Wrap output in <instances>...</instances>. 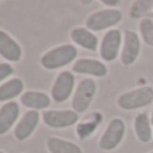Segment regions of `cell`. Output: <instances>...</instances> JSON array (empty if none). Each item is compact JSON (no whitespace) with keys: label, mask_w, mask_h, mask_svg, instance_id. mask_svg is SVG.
<instances>
[{"label":"cell","mask_w":153,"mask_h":153,"mask_svg":"<svg viewBox=\"0 0 153 153\" xmlns=\"http://www.w3.org/2000/svg\"><path fill=\"white\" fill-rule=\"evenodd\" d=\"M153 102V87L143 86L122 93L117 100V103L124 110H137L149 106Z\"/></svg>","instance_id":"cell-1"},{"label":"cell","mask_w":153,"mask_h":153,"mask_svg":"<svg viewBox=\"0 0 153 153\" xmlns=\"http://www.w3.org/2000/svg\"><path fill=\"white\" fill-rule=\"evenodd\" d=\"M76 48L71 45H62L47 51L40 59V63L47 70H56L67 66L76 58Z\"/></svg>","instance_id":"cell-2"},{"label":"cell","mask_w":153,"mask_h":153,"mask_svg":"<svg viewBox=\"0 0 153 153\" xmlns=\"http://www.w3.org/2000/svg\"><path fill=\"white\" fill-rule=\"evenodd\" d=\"M122 20V12L117 8H106L91 13L86 19V28L91 32L103 31L106 28L117 26Z\"/></svg>","instance_id":"cell-3"},{"label":"cell","mask_w":153,"mask_h":153,"mask_svg":"<svg viewBox=\"0 0 153 153\" xmlns=\"http://www.w3.org/2000/svg\"><path fill=\"white\" fill-rule=\"evenodd\" d=\"M125 130H126V126H125L124 120L113 118L109 122L103 134L101 136L100 143H98L100 148L102 151H113V149H116L124 140Z\"/></svg>","instance_id":"cell-4"},{"label":"cell","mask_w":153,"mask_h":153,"mask_svg":"<svg viewBox=\"0 0 153 153\" xmlns=\"http://www.w3.org/2000/svg\"><path fill=\"white\" fill-rule=\"evenodd\" d=\"M97 91V85L93 79L90 78H85L79 82V85L76 86V90L74 93V97H73V110L75 113H83L89 109L90 103H91L93 98L95 95Z\"/></svg>","instance_id":"cell-5"},{"label":"cell","mask_w":153,"mask_h":153,"mask_svg":"<svg viewBox=\"0 0 153 153\" xmlns=\"http://www.w3.org/2000/svg\"><path fill=\"white\" fill-rule=\"evenodd\" d=\"M124 40L122 34L120 30H109L102 38V42L100 46V55L103 61L113 62L117 58L121 48V43Z\"/></svg>","instance_id":"cell-6"},{"label":"cell","mask_w":153,"mask_h":153,"mask_svg":"<svg viewBox=\"0 0 153 153\" xmlns=\"http://www.w3.org/2000/svg\"><path fill=\"white\" fill-rule=\"evenodd\" d=\"M141 51V39L137 32L126 30L124 34V45L121 50V63L124 66H130L137 61Z\"/></svg>","instance_id":"cell-7"},{"label":"cell","mask_w":153,"mask_h":153,"mask_svg":"<svg viewBox=\"0 0 153 153\" xmlns=\"http://www.w3.org/2000/svg\"><path fill=\"white\" fill-rule=\"evenodd\" d=\"M42 120L47 126L63 129L78 122V113L74 110H47L42 114Z\"/></svg>","instance_id":"cell-8"},{"label":"cell","mask_w":153,"mask_h":153,"mask_svg":"<svg viewBox=\"0 0 153 153\" xmlns=\"http://www.w3.org/2000/svg\"><path fill=\"white\" fill-rule=\"evenodd\" d=\"M75 85V76L71 71H62L56 76L51 89V97L55 102H65L70 98Z\"/></svg>","instance_id":"cell-9"},{"label":"cell","mask_w":153,"mask_h":153,"mask_svg":"<svg viewBox=\"0 0 153 153\" xmlns=\"http://www.w3.org/2000/svg\"><path fill=\"white\" fill-rule=\"evenodd\" d=\"M39 120H40V116L36 110H28L26 114H23V117L16 124L15 130H13V136H15L16 140L18 141L27 140L34 133Z\"/></svg>","instance_id":"cell-10"},{"label":"cell","mask_w":153,"mask_h":153,"mask_svg":"<svg viewBox=\"0 0 153 153\" xmlns=\"http://www.w3.org/2000/svg\"><path fill=\"white\" fill-rule=\"evenodd\" d=\"M73 71L78 74H87L102 78L108 74V67L102 62L91 58H82L73 65Z\"/></svg>","instance_id":"cell-11"},{"label":"cell","mask_w":153,"mask_h":153,"mask_svg":"<svg viewBox=\"0 0 153 153\" xmlns=\"http://www.w3.org/2000/svg\"><path fill=\"white\" fill-rule=\"evenodd\" d=\"M0 55L10 62H18L22 58V47L11 35L0 30Z\"/></svg>","instance_id":"cell-12"},{"label":"cell","mask_w":153,"mask_h":153,"mask_svg":"<svg viewBox=\"0 0 153 153\" xmlns=\"http://www.w3.org/2000/svg\"><path fill=\"white\" fill-rule=\"evenodd\" d=\"M20 108L18 102H7L0 109V136L5 134L19 118Z\"/></svg>","instance_id":"cell-13"},{"label":"cell","mask_w":153,"mask_h":153,"mask_svg":"<svg viewBox=\"0 0 153 153\" xmlns=\"http://www.w3.org/2000/svg\"><path fill=\"white\" fill-rule=\"evenodd\" d=\"M134 133L138 141L143 144H148L153 138V128L151 122V117L148 113H140L134 117Z\"/></svg>","instance_id":"cell-14"},{"label":"cell","mask_w":153,"mask_h":153,"mask_svg":"<svg viewBox=\"0 0 153 153\" xmlns=\"http://www.w3.org/2000/svg\"><path fill=\"white\" fill-rule=\"evenodd\" d=\"M70 38L78 46L86 48L89 51H95L98 47V38L90 30L83 27H76L70 32Z\"/></svg>","instance_id":"cell-15"},{"label":"cell","mask_w":153,"mask_h":153,"mask_svg":"<svg viewBox=\"0 0 153 153\" xmlns=\"http://www.w3.org/2000/svg\"><path fill=\"white\" fill-rule=\"evenodd\" d=\"M20 102L31 110H43L50 106V97L42 91H26L22 94Z\"/></svg>","instance_id":"cell-16"},{"label":"cell","mask_w":153,"mask_h":153,"mask_svg":"<svg viewBox=\"0 0 153 153\" xmlns=\"http://www.w3.org/2000/svg\"><path fill=\"white\" fill-rule=\"evenodd\" d=\"M24 83L20 78H12L0 86V102H11L15 97L23 93Z\"/></svg>","instance_id":"cell-17"},{"label":"cell","mask_w":153,"mask_h":153,"mask_svg":"<svg viewBox=\"0 0 153 153\" xmlns=\"http://www.w3.org/2000/svg\"><path fill=\"white\" fill-rule=\"evenodd\" d=\"M47 149L50 153H82V149L76 144L56 137L47 140Z\"/></svg>","instance_id":"cell-18"},{"label":"cell","mask_w":153,"mask_h":153,"mask_svg":"<svg viewBox=\"0 0 153 153\" xmlns=\"http://www.w3.org/2000/svg\"><path fill=\"white\" fill-rule=\"evenodd\" d=\"M153 12V0H137L130 7V18L145 19Z\"/></svg>","instance_id":"cell-19"},{"label":"cell","mask_w":153,"mask_h":153,"mask_svg":"<svg viewBox=\"0 0 153 153\" xmlns=\"http://www.w3.org/2000/svg\"><path fill=\"white\" fill-rule=\"evenodd\" d=\"M100 116H101L100 113H94V114H93V116L89 118V121L82 122V124L78 125V128H76V133H78L79 138H82V140H83V138H87L93 132H94L95 129H97L98 124H100L101 120H102V118L97 120Z\"/></svg>","instance_id":"cell-20"},{"label":"cell","mask_w":153,"mask_h":153,"mask_svg":"<svg viewBox=\"0 0 153 153\" xmlns=\"http://www.w3.org/2000/svg\"><path fill=\"white\" fill-rule=\"evenodd\" d=\"M138 28H140V35L144 43L148 45L149 47H153V20L151 18L141 19Z\"/></svg>","instance_id":"cell-21"},{"label":"cell","mask_w":153,"mask_h":153,"mask_svg":"<svg viewBox=\"0 0 153 153\" xmlns=\"http://www.w3.org/2000/svg\"><path fill=\"white\" fill-rule=\"evenodd\" d=\"M13 73V69L8 63H0V82L7 79L8 76Z\"/></svg>","instance_id":"cell-22"},{"label":"cell","mask_w":153,"mask_h":153,"mask_svg":"<svg viewBox=\"0 0 153 153\" xmlns=\"http://www.w3.org/2000/svg\"><path fill=\"white\" fill-rule=\"evenodd\" d=\"M102 4L108 7H117L120 4V0H102Z\"/></svg>","instance_id":"cell-23"},{"label":"cell","mask_w":153,"mask_h":153,"mask_svg":"<svg viewBox=\"0 0 153 153\" xmlns=\"http://www.w3.org/2000/svg\"><path fill=\"white\" fill-rule=\"evenodd\" d=\"M151 122H152V128H153V111H152V114H151Z\"/></svg>","instance_id":"cell-24"},{"label":"cell","mask_w":153,"mask_h":153,"mask_svg":"<svg viewBox=\"0 0 153 153\" xmlns=\"http://www.w3.org/2000/svg\"><path fill=\"white\" fill-rule=\"evenodd\" d=\"M151 19H152V20H153V12H152V15H151Z\"/></svg>","instance_id":"cell-25"},{"label":"cell","mask_w":153,"mask_h":153,"mask_svg":"<svg viewBox=\"0 0 153 153\" xmlns=\"http://www.w3.org/2000/svg\"><path fill=\"white\" fill-rule=\"evenodd\" d=\"M0 153H4V152H1V151H0Z\"/></svg>","instance_id":"cell-26"},{"label":"cell","mask_w":153,"mask_h":153,"mask_svg":"<svg viewBox=\"0 0 153 153\" xmlns=\"http://www.w3.org/2000/svg\"><path fill=\"white\" fill-rule=\"evenodd\" d=\"M149 153H153V152H149Z\"/></svg>","instance_id":"cell-27"}]
</instances>
